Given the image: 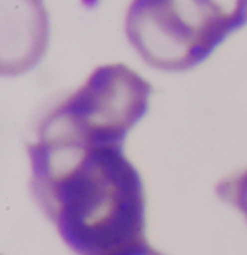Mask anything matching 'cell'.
Masks as SVG:
<instances>
[{"mask_svg":"<svg viewBox=\"0 0 247 255\" xmlns=\"http://www.w3.org/2000/svg\"><path fill=\"white\" fill-rule=\"evenodd\" d=\"M29 191L76 255H124L146 244V191L124 144H27Z\"/></svg>","mask_w":247,"mask_h":255,"instance_id":"cell-1","label":"cell"},{"mask_svg":"<svg viewBox=\"0 0 247 255\" xmlns=\"http://www.w3.org/2000/svg\"><path fill=\"white\" fill-rule=\"evenodd\" d=\"M247 24V0H132L125 36L142 61L186 71Z\"/></svg>","mask_w":247,"mask_h":255,"instance_id":"cell-2","label":"cell"},{"mask_svg":"<svg viewBox=\"0 0 247 255\" xmlns=\"http://www.w3.org/2000/svg\"><path fill=\"white\" fill-rule=\"evenodd\" d=\"M153 86L125 64L97 68L39 125L37 140L76 145L124 144L149 109Z\"/></svg>","mask_w":247,"mask_h":255,"instance_id":"cell-3","label":"cell"},{"mask_svg":"<svg viewBox=\"0 0 247 255\" xmlns=\"http://www.w3.org/2000/svg\"><path fill=\"white\" fill-rule=\"evenodd\" d=\"M2 73L17 76L31 70L47 47V14L42 0H0Z\"/></svg>","mask_w":247,"mask_h":255,"instance_id":"cell-4","label":"cell"},{"mask_svg":"<svg viewBox=\"0 0 247 255\" xmlns=\"http://www.w3.org/2000/svg\"><path fill=\"white\" fill-rule=\"evenodd\" d=\"M217 196L241 211L247 220V169L227 176L215 186Z\"/></svg>","mask_w":247,"mask_h":255,"instance_id":"cell-5","label":"cell"},{"mask_svg":"<svg viewBox=\"0 0 247 255\" xmlns=\"http://www.w3.org/2000/svg\"><path fill=\"white\" fill-rule=\"evenodd\" d=\"M124 255H164V254L158 252V250L153 249V247H151V245L146 242V244H142V245H139V247L132 249L131 252H127V254H124Z\"/></svg>","mask_w":247,"mask_h":255,"instance_id":"cell-6","label":"cell"}]
</instances>
